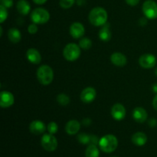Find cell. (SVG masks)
I'll return each instance as SVG.
<instances>
[{"instance_id":"38","label":"cell","mask_w":157,"mask_h":157,"mask_svg":"<svg viewBox=\"0 0 157 157\" xmlns=\"http://www.w3.org/2000/svg\"><path fill=\"white\" fill-rule=\"evenodd\" d=\"M155 74H156V75L157 76V67L156 68V70H155Z\"/></svg>"},{"instance_id":"35","label":"cell","mask_w":157,"mask_h":157,"mask_svg":"<svg viewBox=\"0 0 157 157\" xmlns=\"http://www.w3.org/2000/svg\"><path fill=\"white\" fill-rule=\"evenodd\" d=\"M153 107H154V109L157 110V94L154 97L153 100Z\"/></svg>"},{"instance_id":"23","label":"cell","mask_w":157,"mask_h":157,"mask_svg":"<svg viewBox=\"0 0 157 157\" xmlns=\"http://www.w3.org/2000/svg\"><path fill=\"white\" fill-rule=\"evenodd\" d=\"M56 101L58 103V104L61 106H67L71 102L70 98L67 94H59L57 96Z\"/></svg>"},{"instance_id":"27","label":"cell","mask_w":157,"mask_h":157,"mask_svg":"<svg viewBox=\"0 0 157 157\" xmlns=\"http://www.w3.org/2000/svg\"><path fill=\"white\" fill-rule=\"evenodd\" d=\"M75 2V0H60L59 5L61 8L64 9L71 7Z\"/></svg>"},{"instance_id":"28","label":"cell","mask_w":157,"mask_h":157,"mask_svg":"<svg viewBox=\"0 0 157 157\" xmlns=\"http://www.w3.org/2000/svg\"><path fill=\"white\" fill-rule=\"evenodd\" d=\"M8 18V12L6 7L3 6H0V22L3 23L5 20Z\"/></svg>"},{"instance_id":"3","label":"cell","mask_w":157,"mask_h":157,"mask_svg":"<svg viewBox=\"0 0 157 157\" xmlns=\"http://www.w3.org/2000/svg\"><path fill=\"white\" fill-rule=\"evenodd\" d=\"M37 78L42 85H48L53 81V70L47 64L40 66L37 70Z\"/></svg>"},{"instance_id":"1","label":"cell","mask_w":157,"mask_h":157,"mask_svg":"<svg viewBox=\"0 0 157 157\" xmlns=\"http://www.w3.org/2000/svg\"><path fill=\"white\" fill-rule=\"evenodd\" d=\"M107 12L104 8L95 7L89 13V21L94 26H103L107 21Z\"/></svg>"},{"instance_id":"9","label":"cell","mask_w":157,"mask_h":157,"mask_svg":"<svg viewBox=\"0 0 157 157\" xmlns=\"http://www.w3.org/2000/svg\"><path fill=\"white\" fill-rule=\"evenodd\" d=\"M15 98L11 92L3 90L0 94V106L3 108H7L14 104Z\"/></svg>"},{"instance_id":"14","label":"cell","mask_w":157,"mask_h":157,"mask_svg":"<svg viewBox=\"0 0 157 157\" xmlns=\"http://www.w3.org/2000/svg\"><path fill=\"white\" fill-rule=\"evenodd\" d=\"M26 58L29 62L34 64H38L41 61V55L37 49L34 48L28 49L26 52Z\"/></svg>"},{"instance_id":"13","label":"cell","mask_w":157,"mask_h":157,"mask_svg":"<svg viewBox=\"0 0 157 157\" xmlns=\"http://www.w3.org/2000/svg\"><path fill=\"white\" fill-rule=\"evenodd\" d=\"M29 130L35 135L42 134L46 130V126L42 121H33L29 124Z\"/></svg>"},{"instance_id":"7","label":"cell","mask_w":157,"mask_h":157,"mask_svg":"<svg viewBox=\"0 0 157 157\" xmlns=\"http://www.w3.org/2000/svg\"><path fill=\"white\" fill-rule=\"evenodd\" d=\"M143 12L148 19L157 18V3L153 0H147L143 5Z\"/></svg>"},{"instance_id":"4","label":"cell","mask_w":157,"mask_h":157,"mask_svg":"<svg viewBox=\"0 0 157 157\" xmlns=\"http://www.w3.org/2000/svg\"><path fill=\"white\" fill-rule=\"evenodd\" d=\"M64 58L68 61H75L81 56V48L75 43L67 44L63 51Z\"/></svg>"},{"instance_id":"8","label":"cell","mask_w":157,"mask_h":157,"mask_svg":"<svg viewBox=\"0 0 157 157\" xmlns=\"http://www.w3.org/2000/svg\"><path fill=\"white\" fill-rule=\"evenodd\" d=\"M139 64L142 67L150 69L154 67L156 64V58L152 54H144L139 58Z\"/></svg>"},{"instance_id":"31","label":"cell","mask_w":157,"mask_h":157,"mask_svg":"<svg viewBox=\"0 0 157 157\" xmlns=\"http://www.w3.org/2000/svg\"><path fill=\"white\" fill-rule=\"evenodd\" d=\"M99 140L98 138L96 136L94 135H90V144H94V145H98L99 144Z\"/></svg>"},{"instance_id":"21","label":"cell","mask_w":157,"mask_h":157,"mask_svg":"<svg viewBox=\"0 0 157 157\" xmlns=\"http://www.w3.org/2000/svg\"><path fill=\"white\" fill-rule=\"evenodd\" d=\"M8 37H9V39L10 40L11 42L18 43L21 41V35L18 29H15V28H12V29H10L9 30Z\"/></svg>"},{"instance_id":"33","label":"cell","mask_w":157,"mask_h":157,"mask_svg":"<svg viewBox=\"0 0 157 157\" xmlns=\"http://www.w3.org/2000/svg\"><path fill=\"white\" fill-rule=\"evenodd\" d=\"M148 124L150 127H155L157 125V121L156 119H154V118H151V119L149 121Z\"/></svg>"},{"instance_id":"17","label":"cell","mask_w":157,"mask_h":157,"mask_svg":"<svg viewBox=\"0 0 157 157\" xmlns=\"http://www.w3.org/2000/svg\"><path fill=\"white\" fill-rule=\"evenodd\" d=\"M81 129V124L77 120H71L66 124L65 131L68 135H75Z\"/></svg>"},{"instance_id":"6","label":"cell","mask_w":157,"mask_h":157,"mask_svg":"<svg viewBox=\"0 0 157 157\" xmlns=\"http://www.w3.org/2000/svg\"><path fill=\"white\" fill-rule=\"evenodd\" d=\"M41 147L48 152H53L58 147V140L53 134L45 133L41 139Z\"/></svg>"},{"instance_id":"18","label":"cell","mask_w":157,"mask_h":157,"mask_svg":"<svg viewBox=\"0 0 157 157\" xmlns=\"http://www.w3.org/2000/svg\"><path fill=\"white\" fill-rule=\"evenodd\" d=\"M99 38L101 41H104V42H107L111 38V31H110V25L109 23H106L105 25L102 26L99 31Z\"/></svg>"},{"instance_id":"16","label":"cell","mask_w":157,"mask_h":157,"mask_svg":"<svg viewBox=\"0 0 157 157\" xmlns=\"http://www.w3.org/2000/svg\"><path fill=\"white\" fill-rule=\"evenodd\" d=\"M147 117H148V113L147 110L143 107H136L133 110V118L137 123H141V124L144 123L147 120Z\"/></svg>"},{"instance_id":"30","label":"cell","mask_w":157,"mask_h":157,"mask_svg":"<svg viewBox=\"0 0 157 157\" xmlns=\"http://www.w3.org/2000/svg\"><path fill=\"white\" fill-rule=\"evenodd\" d=\"M1 5L6 9L11 8L13 5V0H1Z\"/></svg>"},{"instance_id":"36","label":"cell","mask_w":157,"mask_h":157,"mask_svg":"<svg viewBox=\"0 0 157 157\" xmlns=\"http://www.w3.org/2000/svg\"><path fill=\"white\" fill-rule=\"evenodd\" d=\"M35 4L37 5H42L47 2V0H32Z\"/></svg>"},{"instance_id":"11","label":"cell","mask_w":157,"mask_h":157,"mask_svg":"<svg viewBox=\"0 0 157 157\" xmlns=\"http://www.w3.org/2000/svg\"><path fill=\"white\" fill-rule=\"evenodd\" d=\"M111 115L116 121H122L126 116V109L124 106L119 103L115 104L111 108Z\"/></svg>"},{"instance_id":"10","label":"cell","mask_w":157,"mask_h":157,"mask_svg":"<svg viewBox=\"0 0 157 157\" xmlns=\"http://www.w3.org/2000/svg\"><path fill=\"white\" fill-rule=\"evenodd\" d=\"M97 92L94 87H88L84 88L81 94V100L85 104H90L95 100Z\"/></svg>"},{"instance_id":"26","label":"cell","mask_w":157,"mask_h":157,"mask_svg":"<svg viewBox=\"0 0 157 157\" xmlns=\"http://www.w3.org/2000/svg\"><path fill=\"white\" fill-rule=\"evenodd\" d=\"M47 130L48 131V133H51V134H53V135L55 134L58 130V124H57L55 122H54V121L50 122L48 124Z\"/></svg>"},{"instance_id":"29","label":"cell","mask_w":157,"mask_h":157,"mask_svg":"<svg viewBox=\"0 0 157 157\" xmlns=\"http://www.w3.org/2000/svg\"><path fill=\"white\" fill-rule=\"evenodd\" d=\"M28 32L30 34H32V35L38 32V26H37V24L32 23V24L29 25V27H28Z\"/></svg>"},{"instance_id":"39","label":"cell","mask_w":157,"mask_h":157,"mask_svg":"<svg viewBox=\"0 0 157 157\" xmlns=\"http://www.w3.org/2000/svg\"><path fill=\"white\" fill-rule=\"evenodd\" d=\"M110 157H117V156H110Z\"/></svg>"},{"instance_id":"19","label":"cell","mask_w":157,"mask_h":157,"mask_svg":"<svg viewBox=\"0 0 157 157\" xmlns=\"http://www.w3.org/2000/svg\"><path fill=\"white\" fill-rule=\"evenodd\" d=\"M131 140L137 147H143L147 142V136L143 132H136L132 136Z\"/></svg>"},{"instance_id":"12","label":"cell","mask_w":157,"mask_h":157,"mask_svg":"<svg viewBox=\"0 0 157 157\" xmlns=\"http://www.w3.org/2000/svg\"><path fill=\"white\" fill-rule=\"evenodd\" d=\"M84 33H85V29L81 22L76 21L72 23L71 25L70 26V34L72 38L78 39L84 36Z\"/></svg>"},{"instance_id":"37","label":"cell","mask_w":157,"mask_h":157,"mask_svg":"<svg viewBox=\"0 0 157 157\" xmlns=\"http://www.w3.org/2000/svg\"><path fill=\"white\" fill-rule=\"evenodd\" d=\"M152 88H153V91L154 92V93L157 94V84H153V87H152Z\"/></svg>"},{"instance_id":"34","label":"cell","mask_w":157,"mask_h":157,"mask_svg":"<svg viewBox=\"0 0 157 157\" xmlns=\"http://www.w3.org/2000/svg\"><path fill=\"white\" fill-rule=\"evenodd\" d=\"M90 124H91V121L89 118H86V119L83 120V124L84 126H89Z\"/></svg>"},{"instance_id":"5","label":"cell","mask_w":157,"mask_h":157,"mask_svg":"<svg viewBox=\"0 0 157 157\" xmlns=\"http://www.w3.org/2000/svg\"><path fill=\"white\" fill-rule=\"evenodd\" d=\"M31 19L32 22L37 25L45 24L50 19V14L43 8H37L31 13Z\"/></svg>"},{"instance_id":"32","label":"cell","mask_w":157,"mask_h":157,"mask_svg":"<svg viewBox=\"0 0 157 157\" xmlns=\"http://www.w3.org/2000/svg\"><path fill=\"white\" fill-rule=\"evenodd\" d=\"M126 2L131 6H135L140 2V0H125Z\"/></svg>"},{"instance_id":"22","label":"cell","mask_w":157,"mask_h":157,"mask_svg":"<svg viewBox=\"0 0 157 157\" xmlns=\"http://www.w3.org/2000/svg\"><path fill=\"white\" fill-rule=\"evenodd\" d=\"M100 151L97 145L89 144L85 150V157H99Z\"/></svg>"},{"instance_id":"25","label":"cell","mask_w":157,"mask_h":157,"mask_svg":"<svg viewBox=\"0 0 157 157\" xmlns=\"http://www.w3.org/2000/svg\"><path fill=\"white\" fill-rule=\"evenodd\" d=\"M78 140L82 144H90V135H87L84 133H80L78 135Z\"/></svg>"},{"instance_id":"15","label":"cell","mask_w":157,"mask_h":157,"mask_svg":"<svg viewBox=\"0 0 157 157\" xmlns=\"http://www.w3.org/2000/svg\"><path fill=\"white\" fill-rule=\"evenodd\" d=\"M110 61L117 67H124L127 64V57L121 52H114L110 56Z\"/></svg>"},{"instance_id":"2","label":"cell","mask_w":157,"mask_h":157,"mask_svg":"<svg viewBox=\"0 0 157 157\" xmlns=\"http://www.w3.org/2000/svg\"><path fill=\"white\" fill-rule=\"evenodd\" d=\"M98 145L100 149L104 153H113L118 147V140L114 135L107 134L100 139Z\"/></svg>"},{"instance_id":"20","label":"cell","mask_w":157,"mask_h":157,"mask_svg":"<svg viewBox=\"0 0 157 157\" xmlns=\"http://www.w3.org/2000/svg\"><path fill=\"white\" fill-rule=\"evenodd\" d=\"M16 8L18 12L21 15H26L30 12L31 6L27 0H19L16 4Z\"/></svg>"},{"instance_id":"24","label":"cell","mask_w":157,"mask_h":157,"mask_svg":"<svg viewBox=\"0 0 157 157\" xmlns=\"http://www.w3.org/2000/svg\"><path fill=\"white\" fill-rule=\"evenodd\" d=\"M79 46L81 49L88 50V49H90L92 46L91 40L88 38H81L79 41Z\"/></svg>"}]
</instances>
